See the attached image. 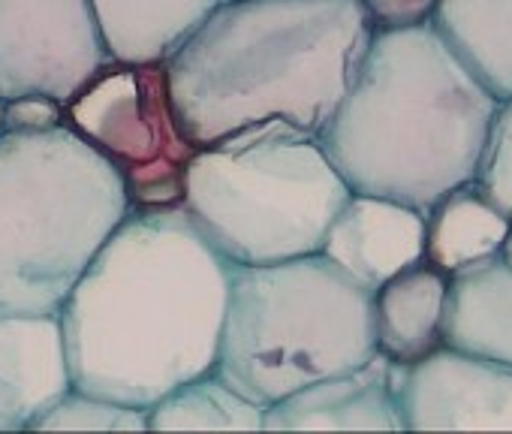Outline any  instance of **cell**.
Returning <instances> with one entry per match:
<instances>
[{"label": "cell", "instance_id": "cell-17", "mask_svg": "<svg viewBox=\"0 0 512 434\" xmlns=\"http://www.w3.org/2000/svg\"><path fill=\"white\" fill-rule=\"evenodd\" d=\"M431 28L497 103L512 100V0H437Z\"/></svg>", "mask_w": 512, "mask_h": 434}, {"label": "cell", "instance_id": "cell-1", "mask_svg": "<svg viewBox=\"0 0 512 434\" xmlns=\"http://www.w3.org/2000/svg\"><path fill=\"white\" fill-rule=\"evenodd\" d=\"M229 272L181 205L130 208L58 311L73 386L151 407L214 371Z\"/></svg>", "mask_w": 512, "mask_h": 434}, {"label": "cell", "instance_id": "cell-9", "mask_svg": "<svg viewBox=\"0 0 512 434\" xmlns=\"http://www.w3.org/2000/svg\"><path fill=\"white\" fill-rule=\"evenodd\" d=\"M392 383L404 431H512V368L440 344L398 365Z\"/></svg>", "mask_w": 512, "mask_h": 434}, {"label": "cell", "instance_id": "cell-11", "mask_svg": "<svg viewBox=\"0 0 512 434\" xmlns=\"http://www.w3.org/2000/svg\"><path fill=\"white\" fill-rule=\"evenodd\" d=\"M73 389L58 314L0 311V431L31 425Z\"/></svg>", "mask_w": 512, "mask_h": 434}, {"label": "cell", "instance_id": "cell-23", "mask_svg": "<svg viewBox=\"0 0 512 434\" xmlns=\"http://www.w3.org/2000/svg\"><path fill=\"white\" fill-rule=\"evenodd\" d=\"M503 257L512 263V233H509V239H506V245H503Z\"/></svg>", "mask_w": 512, "mask_h": 434}, {"label": "cell", "instance_id": "cell-12", "mask_svg": "<svg viewBox=\"0 0 512 434\" xmlns=\"http://www.w3.org/2000/svg\"><path fill=\"white\" fill-rule=\"evenodd\" d=\"M263 431H404L392 362L365 365L308 383L266 407Z\"/></svg>", "mask_w": 512, "mask_h": 434}, {"label": "cell", "instance_id": "cell-19", "mask_svg": "<svg viewBox=\"0 0 512 434\" xmlns=\"http://www.w3.org/2000/svg\"><path fill=\"white\" fill-rule=\"evenodd\" d=\"M31 431H148V407L67 389Z\"/></svg>", "mask_w": 512, "mask_h": 434}, {"label": "cell", "instance_id": "cell-10", "mask_svg": "<svg viewBox=\"0 0 512 434\" xmlns=\"http://www.w3.org/2000/svg\"><path fill=\"white\" fill-rule=\"evenodd\" d=\"M320 254L371 293L425 260V211L374 193H350L329 224Z\"/></svg>", "mask_w": 512, "mask_h": 434}, {"label": "cell", "instance_id": "cell-6", "mask_svg": "<svg viewBox=\"0 0 512 434\" xmlns=\"http://www.w3.org/2000/svg\"><path fill=\"white\" fill-rule=\"evenodd\" d=\"M350 184L317 136L284 121L196 148L181 208L229 266L320 254Z\"/></svg>", "mask_w": 512, "mask_h": 434}, {"label": "cell", "instance_id": "cell-22", "mask_svg": "<svg viewBox=\"0 0 512 434\" xmlns=\"http://www.w3.org/2000/svg\"><path fill=\"white\" fill-rule=\"evenodd\" d=\"M61 124V106L46 97H22L4 103V127L0 130H46Z\"/></svg>", "mask_w": 512, "mask_h": 434}, {"label": "cell", "instance_id": "cell-18", "mask_svg": "<svg viewBox=\"0 0 512 434\" xmlns=\"http://www.w3.org/2000/svg\"><path fill=\"white\" fill-rule=\"evenodd\" d=\"M266 407L217 371L199 374L148 407L151 431H263Z\"/></svg>", "mask_w": 512, "mask_h": 434}, {"label": "cell", "instance_id": "cell-8", "mask_svg": "<svg viewBox=\"0 0 512 434\" xmlns=\"http://www.w3.org/2000/svg\"><path fill=\"white\" fill-rule=\"evenodd\" d=\"M106 64L91 0H0V103L67 106Z\"/></svg>", "mask_w": 512, "mask_h": 434}, {"label": "cell", "instance_id": "cell-7", "mask_svg": "<svg viewBox=\"0 0 512 434\" xmlns=\"http://www.w3.org/2000/svg\"><path fill=\"white\" fill-rule=\"evenodd\" d=\"M61 124L121 178L130 208H178L196 145L181 133L166 64H106L67 106Z\"/></svg>", "mask_w": 512, "mask_h": 434}, {"label": "cell", "instance_id": "cell-20", "mask_svg": "<svg viewBox=\"0 0 512 434\" xmlns=\"http://www.w3.org/2000/svg\"><path fill=\"white\" fill-rule=\"evenodd\" d=\"M476 184L506 211L512 221V100H500L488 127Z\"/></svg>", "mask_w": 512, "mask_h": 434}, {"label": "cell", "instance_id": "cell-24", "mask_svg": "<svg viewBox=\"0 0 512 434\" xmlns=\"http://www.w3.org/2000/svg\"><path fill=\"white\" fill-rule=\"evenodd\" d=\"M0 127H4V103H0Z\"/></svg>", "mask_w": 512, "mask_h": 434}, {"label": "cell", "instance_id": "cell-14", "mask_svg": "<svg viewBox=\"0 0 512 434\" xmlns=\"http://www.w3.org/2000/svg\"><path fill=\"white\" fill-rule=\"evenodd\" d=\"M449 275L419 260L374 290V338L377 353L407 365L443 344Z\"/></svg>", "mask_w": 512, "mask_h": 434}, {"label": "cell", "instance_id": "cell-13", "mask_svg": "<svg viewBox=\"0 0 512 434\" xmlns=\"http://www.w3.org/2000/svg\"><path fill=\"white\" fill-rule=\"evenodd\" d=\"M443 344L512 368V263L503 254L449 275Z\"/></svg>", "mask_w": 512, "mask_h": 434}, {"label": "cell", "instance_id": "cell-2", "mask_svg": "<svg viewBox=\"0 0 512 434\" xmlns=\"http://www.w3.org/2000/svg\"><path fill=\"white\" fill-rule=\"evenodd\" d=\"M371 37L359 0H223L166 61L178 127L196 148L269 121L320 136Z\"/></svg>", "mask_w": 512, "mask_h": 434}, {"label": "cell", "instance_id": "cell-5", "mask_svg": "<svg viewBox=\"0 0 512 434\" xmlns=\"http://www.w3.org/2000/svg\"><path fill=\"white\" fill-rule=\"evenodd\" d=\"M374 293L323 254L232 266L214 371L256 404L365 365Z\"/></svg>", "mask_w": 512, "mask_h": 434}, {"label": "cell", "instance_id": "cell-3", "mask_svg": "<svg viewBox=\"0 0 512 434\" xmlns=\"http://www.w3.org/2000/svg\"><path fill=\"white\" fill-rule=\"evenodd\" d=\"M497 100L428 25L374 31L317 142L353 193L431 208L473 181Z\"/></svg>", "mask_w": 512, "mask_h": 434}, {"label": "cell", "instance_id": "cell-21", "mask_svg": "<svg viewBox=\"0 0 512 434\" xmlns=\"http://www.w3.org/2000/svg\"><path fill=\"white\" fill-rule=\"evenodd\" d=\"M365 7L374 31H401L428 25L437 0H359Z\"/></svg>", "mask_w": 512, "mask_h": 434}, {"label": "cell", "instance_id": "cell-4", "mask_svg": "<svg viewBox=\"0 0 512 434\" xmlns=\"http://www.w3.org/2000/svg\"><path fill=\"white\" fill-rule=\"evenodd\" d=\"M127 211L115 169L70 127L0 130V311L58 314Z\"/></svg>", "mask_w": 512, "mask_h": 434}, {"label": "cell", "instance_id": "cell-15", "mask_svg": "<svg viewBox=\"0 0 512 434\" xmlns=\"http://www.w3.org/2000/svg\"><path fill=\"white\" fill-rule=\"evenodd\" d=\"M223 0H91L115 64H166Z\"/></svg>", "mask_w": 512, "mask_h": 434}, {"label": "cell", "instance_id": "cell-16", "mask_svg": "<svg viewBox=\"0 0 512 434\" xmlns=\"http://www.w3.org/2000/svg\"><path fill=\"white\" fill-rule=\"evenodd\" d=\"M509 233L506 211L473 178L425 208V260L452 275L503 254Z\"/></svg>", "mask_w": 512, "mask_h": 434}]
</instances>
